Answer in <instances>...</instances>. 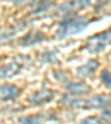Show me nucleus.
Wrapping results in <instances>:
<instances>
[{"label": "nucleus", "mask_w": 111, "mask_h": 124, "mask_svg": "<svg viewBox=\"0 0 111 124\" xmlns=\"http://www.w3.org/2000/svg\"><path fill=\"white\" fill-rule=\"evenodd\" d=\"M89 19L87 17H75V18H68L63 20L59 24L57 31V36L59 38H66L69 36H73L87 28L89 24Z\"/></svg>", "instance_id": "obj_1"}, {"label": "nucleus", "mask_w": 111, "mask_h": 124, "mask_svg": "<svg viewBox=\"0 0 111 124\" xmlns=\"http://www.w3.org/2000/svg\"><path fill=\"white\" fill-rule=\"evenodd\" d=\"M89 5V1H67L59 6L58 12L62 16H70L79 11L81 8H85Z\"/></svg>", "instance_id": "obj_2"}, {"label": "nucleus", "mask_w": 111, "mask_h": 124, "mask_svg": "<svg viewBox=\"0 0 111 124\" xmlns=\"http://www.w3.org/2000/svg\"><path fill=\"white\" fill-rule=\"evenodd\" d=\"M54 93L51 90H40L31 94L28 99V102L32 105H41L47 102H50L53 98Z\"/></svg>", "instance_id": "obj_3"}, {"label": "nucleus", "mask_w": 111, "mask_h": 124, "mask_svg": "<svg viewBox=\"0 0 111 124\" xmlns=\"http://www.w3.org/2000/svg\"><path fill=\"white\" fill-rule=\"evenodd\" d=\"M109 103V96L106 94L94 95L85 101V108H106Z\"/></svg>", "instance_id": "obj_4"}, {"label": "nucleus", "mask_w": 111, "mask_h": 124, "mask_svg": "<svg viewBox=\"0 0 111 124\" xmlns=\"http://www.w3.org/2000/svg\"><path fill=\"white\" fill-rule=\"evenodd\" d=\"M44 39V33H42L41 31H37V30H32L30 31L28 34L21 38L19 40V43L23 46H32L34 43L41 42Z\"/></svg>", "instance_id": "obj_5"}, {"label": "nucleus", "mask_w": 111, "mask_h": 124, "mask_svg": "<svg viewBox=\"0 0 111 124\" xmlns=\"http://www.w3.org/2000/svg\"><path fill=\"white\" fill-rule=\"evenodd\" d=\"M1 100L2 101H9L12 99L17 98L20 94V90H19L16 85L12 84H3L1 85Z\"/></svg>", "instance_id": "obj_6"}, {"label": "nucleus", "mask_w": 111, "mask_h": 124, "mask_svg": "<svg viewBox=\"0 0 111 124\" xmlns=\"http://www.w3.org/2000/svg\"><path fill=\"white\" fill-rule=\"evenodd\" d=\"M98 67H99V63L97 60H89L85 65H81L78 69V75L81 78L90 77V75H92L93 73L96 72Z\"/></svg>", "instance_id": "obj_7"}, {"label": "nucleus", "mask_w": 111, "mask_h": 124, "mask_svg": "<svg viewBox=\"0 0 111 124\" xmlns=\"http://www.w3.org/2000/svg\"><path fill=\"white\" fill-rule=\"evenodd\" d=\"M21 69V64L18 62H11L7 65H3L1 68V78H11L16 75Z\"/></svg>", "instance_id": "obj_8"}, {"label": "nucleus", "mask_w": 111, "mask_h": 124, "mask_svg": "<svg viewBox=\"0 0 111 124\" xmlns=\"http://www.w3.org/2000/svg\"><path fill=\"white\" fill-rule=\"evenodd\" d=\"M68 91L75 93V94H78V93H85L88 92L90 90L88 84H85V82H70L67 84L66 86Z\"/></svg>", "instance_id": "obj_9"}, {"label": "nucleus", "mask_w": 111, "mask_h": 124, "mask_svg": "<svg viewBox=\"0 0 111 124\" xmlns=\"http://www.w3.org/2000/svg\"><path fill=\"white\" fill-rule=\"evenodd\" d=\"M42 117L41 114H34V115H26L19 119V124H41Z\"/></svg>", "instance_id": "obj_10"}, {"label": "nucleus", "mask_w": 111, "mask_h": 124, "mask_svg": "<svg viewBox=\"0 0 111 124\" xmlns=\"http://www.w3.org/2000/svg\"><path fill=\"white\" fill-rule=\"evenodd\" d=\"M36 8L34 9V12L32 15H37V13H41V12H44V11L49 10L50 8L53 6V2H47V1H42V2H36L34 3Z\"/></svg>", "instance_id": "obj_11"}, {"label": "nucleus", "mask_w": 111, "mask_h": 124, "mask_svg": "<svg viewBox=\"0 0 111 124\" xmlns=\"http://www.w3.org/2000/svg\"><path fill=\"white\" fill-rule=\"evenodd\" d=\"M79 124H103V122L98 116H89L87 119L82 120Z\"/></svg>", "instance_id": "obj_12"}, {"label": "nucleus", "mask_w": 111, "mask_h": 124, "mask_svg": "<svg viewBox=\"0 0 111 124\" xmlns=\"http://www.w3.org/2000/svg\"><path fill=\"white\" fill-rule=\"evenodd\" d=\"M101 80L108 88H111V73L108 70H103L101 72Z\"/></svg>", "instance_id": "obj_13"}]
</instances>
